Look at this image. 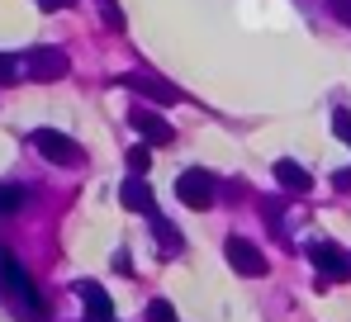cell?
Here are the masks:
<instances>
[{
	"mask_svg": "<svg viewBox=\"0 0 351 322\" xmlns=\"http://www.w3.org/2000/svg\"><path fill=\"white\" fill-rule=\"evenodd\" d=\"M0 294H5V304H14L29 322L43 318V299H38V289H34L29 270L19 266V256H14V251H5V247H0Z\"/></svg>",
	"mask_w": 351,
	"mask_h": 322,
	"instance_id": "cell-1",
	"label": "cell"
},
{
	"mask_svg": "<svg viewBox=\"0 0 351 322\" xmlns=\"http://www.w3.org/2000/svg\"><path fill=\"white\" fill-rule=\"evenodd\" d=\"M143 105H152V109H171V105H180L185 95H180V86H171L167 76H157V71H123L119 76Z\"/></svg>",
	"mask_w": 351,
	"mask_h": 322,
	"instance_id": "cell-2",
	"label": "cell"
},
{
	"mask_svg": "<svg viewBox=\"0 0 351 322\" xmlns=\"http://www.w3.org/2000/svg\"><path fill=\"white\" fill-rule=\"evenodd\" d=\"M176 199L185 204V209H195V214H204V209H214V199H219V180L209 175V171H180L176 175Z\"/></svg>",
	"mask_w": 351,
	"mask_h": 322,
	"instance_id": "cell-3",
	"label": "cell"
},
{
	"mask_svg": "<svg viewBox=\"0 0 351 322\" xmlns=\"http://www.w3.org/2000/svg\"><path fill=\"white\" fill-rule=\"evenodd\" d=\"M29 143H34L38 157L53 161V166H81V147H76V138H66V133H58V128H34Z\"/></svg>",
	"mask_w": 351,
	"mask_h": 322,
	"instance_id": "cell-4",
	"label": "cell"
},
{
	"mask_svg": "<svg viewBox=\"0 0 351 322\" xmlns=\"http://www.w3.org/2000/svg\"><path fill=\"white\" fill-rule=\"evenodd\" d=\"M128 123L143 133V143H147V147H167V143L176 138L171 119H167L162 109H152V105H133V109H128Z\"/></svg>",
	"mask_w": 351,
	"mask_h": 322,
	"instance_id": "cell-5",
	"label": "cell"
},
{
	"mask_svg": "<svg viewBox=\"0 0 351 322\" xmlns=\"http://www.w3.org/2000/svg\"><path fill=\"white\" fill-rule=\"evenodd\" d=\"M223 256H228V266H233L237 275H247V280H261V275L271 270L266 251H261L256 242H247V237H228V242H223Z\"/></svg>",
	"mask_w": 351,
	"mask_h": 322,
	"instance_id": "cell-6",
	"label": "cell"
},
{
	"mask_svg": "<svg viewBox=\"0 0 351 322\" xmlns=\"http://www.w3.org/2000/svg\"><path fill=\"white\" fill-rule=\"evenodd\" d=\"M71 71V57L62 53V48H29L24 53V76H34V81H62Z\"/></svg>",
	"mask_w": 351,
	"mask_h": 322,
	"instance_id": "cell-7",
	"label": "cell"
},
{
	"mask_svg": "<svg viewBox=\"0 0 351 322\" xmlns=\"http://www.w3.org/2000/svg\"><path fill=\"white\" fill-rule=\"evenodd\" d=\"M308 261L318 266L323 284H332V280H351V251H347V247H337V242H313V247H308Z\"/></svg>",
	"mask_w": 351,
	"mask_h": 322,
	"instance_id": "cell-8",
	"label": "cell"
},
{
	"mask_svg": "<svg viewBox=\"0 0 351 322\" xmlns=\"http://www.w3.org/2000/svg\"><path fill=\"white\" fill-rule=\"evenodd\" d=\"M76 299L86 304V318L90 322H114V304H110V294L95 280H76Z\"/></svg>",
	"mask_w": 351,
	"mask_h": 322,
	"instance_id": "cell-9",
	"label": "cell"
},
{
	"mask_svg": "<svg viewBox=\"0 0 351 322\" xmlns=\"http://www.w3.org/2000/svg\"><path fill=\"white\" fill-rule=\"evenodd\" d=\"M119 204L128 209V214H157V199H152V190H147V180L143 175H128L123 185H119Z\"/></svg>",
	"mask_w": 351,
	"mask_h": 322,
	"instance_id": "cell-10",
	"label": "cell"
},
{
	"mask_svg": "<svg viewBox=\"0 0 351 322\" xmlns=\"http://www.w3.org/2000/svg\"><path fill=\"white\" fill-rule=\"evenodd\" d=\"M271 171H276V185H280L285 195H308V190H313V175H308V166H299L294 157H280L276 166H271Z\"/></svg>",
	"mask_w": 351,
	"mask_h": 322,
	"instance_id": "cell-11",
	"label": "cell"
},
{
	"mask_svg": "<svg viewBox=\"0 0 351 322\" xmlns=\"http://www.w3.org/2000/svg\"><path fill=\"white\" fill-rule=\"evenodd\" d=\"M147 227H152V247H157L162 256H180V251H185V237H180V227H176L167 214H152Z\"/></svg>",
	"mask_w": 351,
	"mask_h": 322,
	"instance_id": "cell-12",
	"label": "cell"
},
{
	"mask_svg": "<svg viewBox=\"0 0 351 322\" xmlns=\"http://www.w3.org/2000/svg\"><path fill=\"white\" fill-rule=\"evenodd\" d=\"M29 204V185H0V218L19 214Z\"/></svg>",
	"mask_w": 351,
	"mask_h": 322,
	"instance_id": "cell-13",
	"label": "cell"
},
{
	"mask_svg": "<svg viewBox=\"0 0 351 322\" xmlns=\"http://www.w3.org/2000/svg\"><path fill=\"white\" fill-rule=\"evenodd\" d=\"M147 166H152V147L147 143L128 147V175H147Z\"/></svg>",
	"mask_w": 351,
	"mask_h": 322,
	"instance_id": "cell-14",
	"label": "cell"
},
{
	"mask_svg": "<svg viewBox=\"0 0 351 322\" xmlns=\"http://www.w3.org/2000/svg\"><path fill=\"white\" fill-rule=\"evenodd\" d=\"M332 133H337V143H347V147H351V109L347 105L332 109Z\"/></svg>",
	"mask_w": 351,
	"mask_h": 322,
	"instance_id": "cell-15",
	"label": "cell"
},
{
	"mask_svg": "<svg viewBox=\"0 0 351 322\" xmlns=\"http://www.w3.org/2000/svg\"><path fill=\"white\" fill-rule=\"evenodd\" d=\"M19 71H24V57H10V53H0V86L19 81Z\"/></svg>",
	"mask_w": 351,
	"mask_h": 322,
	"instance_id": "cell-16",
	"label": "cell"
},
{
	"mask_svg": "<svg viewBox=\"0 0 351 322\" xmlns=\"http://www.w3.org/2000/svg\"><path fill=\"white\" fill-rule=\"evenodd\" d=\"M147 322H176L171 299H152V304H147Z\"/></svg>",
	"mask_w": 351,
	"mask_h": 322,
	"instance_id": "cell-17",
	"label": "cell"
},
{
	"mask_svg": "<svg viewBox=\"0 0 351 322\" xmlns=\"http://www.w3.org/2000/svg\"><path fill=\"white\" fill-rule=\"evenodd\" d=\"M100 14H105V24H110V29H123V10H119L114 0H100Z\"/></svg>",
	"mask_w": 351,
	"mask_h": 322,
	"instance_id": "cell-18",
	"label": "cell"
},
{
	"mask_svg": "<svg viewBox=\"0 0 351 322\" xmlns=\"http://www.w3.org/2000/svg\"><path fill=\"white\" fill-rule=\"evenodd\" d=\"M328 10H332V14H337V19L351 29V0H328Z\"/></svg>",
	"mask_w": 351,
	"mask_h": 322,
	"instance_id": "cell-19",
	"label": "cell"
},
{
	"mask_svg": "<svg viewBox=\"0 0 351 322\" xmlns=\"http://www.w3.org/2000/svg\"><path fill=\"white\" fill-rule=\"evenodd\" d=\"M114 270H119V275H133V261H128V251H123V247L114 251Z\"/></svg>",
	"mask_w": 351,
	"mask_h": 322,
	"instance_id": "cell-20",
	"label": "cell"
},
{
	"mask_svg": "<svg viewBox=\"0 0 351 322\" xmlns=\"http://www.w3.org/2000/svg\"><path fill=\"white\" fill-rule=\"evenodd\" d=\"M66 5H71V0H38V10H43V14H58V10H66Z\"/></svg>",
	"mask_w": 351,
	"mask_h": 322,
	"instance_id": "cell-21",
	"label": "cell"
},
{
	"mask_svg": "<svg viewBox=\"0 0 351 322\" xmlns=\"http://www.w3.org/2000/svg\"><path fill=\"white\" fill-rule=\"evenodd\" d=\"M332 185H337L342 195H351V171H337V175H332Z\"/></svg>",
	"mask_w": 351,
	"mask_h": 322,
	"instance_id": "cell-22",
	"label": "cell"
}]
</instances>
